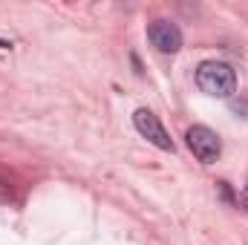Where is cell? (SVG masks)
<instances>
[{
	"label": "cell",
	"instance_id": "cell-1",
	"mask_svg": "<svg viewBox=\"0 0 248 245\" xmlns=\"http://www.w3.org/2000/svg\"><path fill=\"white\" fill-rule=\"evenodd\" d=\"M196 87L211 98H231L237 90V75L225 61H205L196 66Z\"/></svg>",
	"mask_w": 248,
	"mask_h": 245
},
{
	"label": "cell",
	"instance_id": "cell-5",
	"mask_svg": "<svg viewBox=\"0 0 248 245\" xmlns=\"http://www.w3.org/2000/svg\"><path fill=\"white\" fill-rule=\"evenodd\" d=\"M240 202H243V208H246V211H248V187H246V190H243V196H240Z\"/></svg>",
	"mask_w": 248,
	"mask_h": 245
},
{
	"label": "cell",
	"instance_id": "cell-4",
	"mask_svg": "<svg viewBox=\"0 0 248 245\" xmlns=\"http://www.w3.org/2000/svg\"><path fill=\"white\" fill-rule=\"evenodd\" d=\"M147 38H150V44H153L159 52H165V55H173V52L182 49V29H179L173 20H165V17L153 20V23L147 26Z\"/></svg>",
	"mask_w": 248,
	"mask_h": 245
},
{
	"label": "cell",
	"instance_id": "cell-2",
	"mask_svg": "<svg viewBox=\"0 0 248 245\" xmlns=\"http://www.w3.org/2000/svg\"><path fill=\"white\" fill-rule=\"evenodd\" d=\"M185 138H187L190 153H193L202 165H214V162L219 159V153H222V141H219V136H217L211 127L196 124V127H190V130H187Z\"/></svg>",
	"mask_w": 248,
	"mask_h": 245
},
{
	"label": "cell",
	"instance_id": "cell-3",
	"mask_svg": "<svg viewBox=\"0 0 248 245\" xmlns=\"http://www.w3.org/2000/svg\"><path fill=\"white\" fill-rule=\"evenodd\" d=\"M133 124H136V130H139V133H141V136H144L150 144H156L159 150H170V153H173V138L168 136L165 124L159 122V116H156L153 110H147V107L136 110Z\"/></svg>",
	"mask_w": 248,
	"mask_h": 245
}]
</instances>
